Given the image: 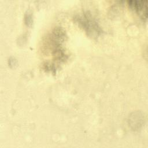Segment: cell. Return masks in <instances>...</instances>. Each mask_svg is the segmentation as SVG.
Instances as JSON below:
<instances>
[{"instance_id": "cell-1", "label": "cell", "mask_w": 148, "mask_h": 148, "mask_svg": "<svg viewBox=\"0 0 148 148\" xmlns=\"http://www.w3.org/2000/svg\"><path fill=\"white\" fill-rule=\"evenodd\" d=\"M75 20L89 36L97 37L101 34L102 30L91 14L88 13H83L77 16Z\"/></svg>"}, {"instance_id": "cell-2", "label": "cell", "mask_w": 148, "mask_h": 148, "mask_svg": "<svg viewBox=\"0 0 148 148\" xmlns=\"http://www.w3.org/2000/svg\"><path fill=\"white\" fill-rule=\"evenodd\" d=\"M130 8L135 11L143 21L147 17V1H130L128 2Z\"/></svg>"}]
</instances>
